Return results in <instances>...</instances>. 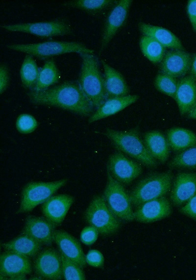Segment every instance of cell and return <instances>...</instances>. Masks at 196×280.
I'll use <instances>...</instances> for the list:
<instances>
[{
    "label": "cell",
    "instance_id": "e0dca14e",
    "mask_svg": "<svg viewBox=\"0 0 196 280\" xmlns=\"http://www.w3.org/2000/svg\"><path fill=\"white\" fill-rule=\"evenodd\" d=\"M53 241L57 246L59 252L79 265L82 268L85 267V255L79 241L63 230H54Z\"/></svg>",
    "mask_w": 196,
    "mask_h": 280
},
{
    "label": "cell",
    "instance_id": "f1b7e54d",
    "mask_svg": "<svg viewBox=\"0 0 196 280\" xmlns=\"http://www.w3.org/2000/svg\"><path fill=\"white\" fill-rule=\"evenodd\" d=\"M39 71L32 56L26 54L20 69V77L23 85L26 88H33L37 82Z\"/></svg>",
    "mask_w": 196,
    "mask_h": 280
},
{
    "label": "cell",
    "instance_id": "ba28073f",
    "mask_svg": "<svg viewBox=\"0 0 196 280\" xmlns=\"http://www.w3.org/2000/svg\"><path fill=\"white\" fill-rule=\"evenodd\" d=\"M107 181L104 196L111 211L120 220L131 222L134 220L131 203L123 185L116 181L107 170Z\"/></svg>",
    "mask_w": 196,
    "mask_h": 280
},
{
    "label": "cell",
    "instance_id": "44dd1931",
    "mask_svg": "<svg viewBox=\"0 0 196 280\" xmlns=\"http://www.w3.org/2000/svg\"><path fill=\"white\" fill-rule=\"evenodd\" d=\"M138 98L137 95L108 98L90 116L89 122L92 123L116 114L135 102Z\"/></svg>",
    "mask_w": 196,
    "mask_h": 280
},
{
    "label": "cell",
    "instance_id": "d590c367",
    "mask_svg": "<svg viewBox=\"0 0 196 280\" xmlns=\"http://www.w3.org/2000/svg\"><path fill=\"white\" fill-rule=\"evenodd\" d=\"M86 263L92 267H101L104 263L102 254L98 250H91L85 256Z\"/></svg>",
    "mask_w": 196,
    "mask_h": 280
},
{
    "label": "cell",
    "instance_id": "603a6c76",
    "mask_svg": "<svg viewBox=\"0 0 196 280\" xmlns=\"http://www.w3.org/2000/svg\"><path fill=\"white\" fill-rule=\"evenodd\" d=\"M104 68V80L107 93V99L127 96L129 88L122 75L101 60Z\"/></svg>",
    "mask_w": 196,
    "mask_h": 280
},
{
    "label": "cell",
    "instance_id": "484cf974",
    "mask_svg": "<svg viewBox=\"0 0 196 280\" xmlns=\"http://www.w3.org/2000/svg\"><path fill=\"white\" fill-rule=\"evenodd\" d=\"M167 140L175 152L179 153L196 145V135L191 131L180 127H174L167 131Z\"/></svg>",
    "mask_w": 196,
    "mask_h": 280
},
{
    "label": "cell",
    "instance_id": "60d3db41",
    "mask_svg": "<svg viewBox=\"0 0 196 280\" xmlns=\"http://www.w3.org/2000/svg\"><path fill=\"white\" fill-rule=\"evenodd\" d=\"M187 117L190 119H196V103L192 110L187 113Z\"/></svg>",
    "mask_w": 196,
    "mask_h": 280
},
{
    "label": "cell",
    "instance_id": "ab89813d",
    "mask_svg": "<svg viewBox=\"0 0 196 280\" xmlns=\"http://www.w3.org/2000/svg\"><path fill=\"white\" fill-rule=\"evenodd\" d=\"M191 76L196 80V53L192 57L191 66L190 70Z\"/></svg>",
    "mask_w": 196,
    "mask_h": 280
},
{
    "label": "cell",
    "instance_id": "74e56055",
    "mask_svg": "<svg viewBox=\"0 0 196 280\" xmlns=\"http://www.w3.org/2000/svg\"><path fill=\"white\" fill-rule=\"evenodd\" d=\"M9 82V73L7 66L3 64L0 66V93L2 94L7 88Z\"/></svg>",
    "mask_w": 196,
    "mask_h": 280
},
{
    "label": "cell",
    "instance_id": "9a60e30c",
    "mask_svg": "<svg viewBox=\"0 0 196 280\" xmlns=\"http://www.w3.org/2000/svg\"><path fill=\"white\" fill-rule=\"evenodd\" d=\"M192 57L190 53L184 50L169 51L160 63V71L175 78L184 77L190 72Z\"/></svg>",
    "mask_w": 196,
    "mask_h": 280
},
{
    "label": "cell",
    "instance_id": "4fadbf2b",
    "mask_svg": "<svg viewBox=\"0 0 196 280\" xmlns=\"http://www.w3.org/2000/svg\"><path fill=\"white\" fill-rule=\"evenodd\" d=\"M172 212L171 203L165 196L147 201L136 207L134 220L150 223L167 218Z\"/></svg>",
    "mask_w": 196,
    "mask_h": 280
},
{
    "label": "cell",
    "instance_id": "83f0119b",
    "mask_svg": "<svg viewBox=\"0 0 196 280\" xmlns=\"http://www.w3.org/2000/svg\"><path fill=\"white\" fill-rule=\"evenodd\" d=\"M140 46L143 55L154 63H160L165 54V47L153 38L143 35Z\"/></svg>",
    "mask_w": 196,
    "mask_h": 280
},
{
    "label": "cell",
    "instance_id": "30bf717a",
    "mask_svg": "<svg viewBox=\"0 0 196 280\" xmlns=\"http://www.w3.org/2000/svg\"><path fill=\"white\" fill-rule=\"evenodd\" d=\"M107 170L122 185L130 184L143 170L140 163L131 160L119 151L109 156Z\"/></svg>",
    "mask_w": 196,
    "mask_h": 280
},
{
    "label": "cell",
    "instance_id": "4316f807",
    "mask_svg": "<svg viewBox=\"0 0 196 280\" xmlns=\"http://www.w3.org/2000/svg\"><path fill=\"white\" fill-rule=\"evenodd\" d=\"M60 73L53 59L47 60L40 69L37 82L32 90L41 91L57 83Z\"/></svg>",
    "mask_w": 196,
    "mask_h": 280
},
{
    "label": "cell",
    "instance_id": "ac0fdd59",
    "mask_svg": "<svg viewBox=\"0 0 196 280\" xmlns=\"http://www.w3.org/2000/svg\"><path fill=\"white\" fill-rule=\"evenodd\" d=\"M196 194V173L180 172L173 183L170 199L173 205L179 206Z\"/></svg>",
    "mask_w": 196,
    "mask_h": 280
},
{
    "label": "cell",
    "instance_id": "9c48e42d",
    "mask_svg": "<svg viewBox=\"0 0 196 280\" xmlns=\"http://www.w3.org/2000/svg\"><path fill=\"white\" fill-rule=\"evenodd\" d=\"M1 27L7 31L24 32L42 38L62 36L72 32L70 25L64 19L6 25Z\"/></svg>",
    "mask_w": 196,
    "mask_h": 280
},
{
    "label": "cell",
    "instance_id": "4dcf8cb0",
    "mask_svg": "<svg viewBox=\"0 0 196 280\" xmlns=\"http://www.w3.org/2000/svg\"><path fill=\"white\" fill-rule=\"evenodd\" d=\"M114 1L112 0H76L67 2L65 5L95 14L111 5Z\"/></svg>",
    "mask_w": 196,
    "mask_h": 280
},
{
    "label": "cell",
    "instance_id": "2e32d148",
    "mask_svg": "<svg viewBox=\"0 0 196 280\" xmlns=\"http://www.w3.org/2000/svg\"><path fill=\"white\" fill-rule=\"evenodd\" d=\"M74 200V197L69 195L52 196L42 204V213L56 227L62 224Z\"/></svg>",
    "mask_w": 196,
    "mask_h": 280
},
{
    "label": "cell",
    "instance_id": "d6986e66",
    "mask_svg": "<svg viewBox=\"0 0 196 280\" xmlns=\"http://www.w3.org/2000/svg\"><path fill=\"white\" fill-rule=\"evenodd\" d=\"M55 227L46 218L28 216L26 217L22 234H27L42 245L52 244Z\"/></svg>",
    "mask_w": 196,
    "mask_h": 280
},
{
    "label": "cell",
    "instance_id": "8d00e7d4",
    "mask_svg": "<svg viewBox=\"0 0 196 280\" xmlns=\"http://www.w3.org/2000/svg\"><path fill=\"white\" fill-rule=\"evenodd\" d=\"M179 211L185 215L196 220V194L180 209Z\"/></svg>",
    "mask_w": 196,
    "mask_h": 280
},
{
    "label": "cell",
    "instance_id": "8992f818",
    "mask_svg": "<svg viewBox=\"0 0 196 280\" xmlns=\"http://www.w3.org/2000/svg\"><path fill=\"white\" fill-rule=\"evenodd\" d=\"M84 219L104 236L114 234L121 226L120 220L109 209L103 195L94 196L85 211Z\"/></svg>",
    "mask_w": 196,
    "mask_h": 280
},
{
    "label": "cell",
    "instance_id": "7402d4cb",
    "mask_svg": "<svg viewBox=\"0 0 196 280\" xmlns=\"http://www.w3.org/2000/svg\"><path fill=\"white\" fill-rule=\"evenodd\" d=\"M138 28L144 35L153 38L165 48L184 50L183 46L179 38L165 28L143 22L138 24Z\"/></svg>",
    "mask_w": 196,
    "mask_h": 280
},
{
    "label": "cell",
    "instance_id": "8fae6325",
    "mask_svg": "<svg viewBox=\"0 0 196 280\" xmlns=\"http://www.w3.org/2000/svg\"><path fill=\"white\" fill-rule=\"evenodd\" d=\"M32 272L31 261L27 256L6 250L0 256V279L22 280Z\"/></svg>",
    "mask_w": 196,
    "mask_h": 280
},
{
    "label": "cell",
    "instance_id": "cb8c5ba5",
    "mask_svg": "<svg viewBox=\"0 0 196 280\" xmlns=\"http://www.w3.org/2000/svg\"><path fill=\"white\" fill-rule=\"evenodd\" d=\"M144 143L150 155L161 163H165L170 153V146L164 135L158 131L145 133Z\"/></svg>",
    "mask_w": 196,
    "mask_h": 280
},
{
    "label": "cell",
    "instance_id": "e575fe53",
    "mask_svg": "<svg viewBox=\"0 0 196 280\" xmlns=\"http://www.w3.org/2000/svg\"><path fill=\"white\" fill-rule=\"evenodd\" d=\"M98 234L96 228L89 225L82 229L80 234L81 241L86 245H91L97 240Z\"/></svg>",
    "mask_w": 196,
    "mask_h": 280
},
{
    "label": "cell",
    "instance_id": "7c38bea8",
    "mask_svg": "<svg viewBox=\"0 0 196 280\" xmlns=\"http://www.w3.org/2000/svg\"><path fill=\"white\" fill-rule=\"evenodd\" d=\"M34 268L42 279L59 280L63 278L59 252L53 248H45L37 254Z\"/></svg>",
    "mask_w": 196,
    "mask_h": 280
},
{
    "label": "cell",
    "instance_id": "836d02e7",
    "mask_svg": "<svg viewBox=\"0 0 196 280\" xmlns=\"http://www.w3.org/2000/svg\"><path fill=\"white\" fill-rule=\"evenodd\" d=\"M37 125L38 123L36 119L32 115L26 113L20 115L16 123L17 130L23 134L32 132L36 129Z\"/></svg>",
    "mask_w": 196,
    "mask_h": 280
},
{
    "label": "cell",
    "instance_id": "5b68a950",
    "mask_svg": "<svg viewBox=\"0 0 196 280\" xmlns=\"http://www.w3.org/2000/svg\"><path fill=\"white\" fill-rule=\"evenodd\" d=\"M10 50L21 52L36 56L40 59L48 58L53 56L71 53L93 54L94 50L81 43L50 40L26 44L7 45Z\"/></svg>",
    "mask_w": 196,
    "mask_h": 280
},
{
    "label": "cell",
    "instance_id": "52a82bcc",
    "mask_svg": "<svg viewBox=\"0 0 196 280\" xmlns=\"http://www.w3.org/2000/svg\"><path fill=\"white\" fill-rule=\"evenodd\" d=\"M67 182V179L49 182H32L23 188L19 209L16 213L32 211L40 204L43 203Z\"/></svg>",
    "mask_w": 196,
    "mask_h": 280
},
{
    "label": "cell",
    "instance_id": "ffe728a7",
    "mask_svg": "<svg viewBox=\"0 0 196 280\" xmlns=\"http://www.w3.org/2000/svg\"><path fill=\"white\" fill-rule=\"evenodd\" d=\"M174 100L180 114L187 115L196 103V80L191 75L181 78L177 82Z\"/></svg>",
    "mask_w": 196,
    "mask_h": 280
},
{
    "label": "cell",
    "instance_id": "7a4b0ae2",
    "mask_svg": "<svg viewBox=\"0 0 196 280\" xmlns=\"http://www.w3.org/2000/svg\"><path fill=\"white\" fill-rule=\"evenodd\" d=\"M82 58L78 83L83 92L96 108L107 99L104 77L101 74L98 60L93 54L81 53Z\"/></svg>",
    "mask_w": 196,
    "mask_h": 280
},
{
    "label": "cell",
    "instance_id": "d6a6232c",
    "mask_svg": "<svg viewBox=\"0 0 196 280\" xmlns=\"http://www.w3.org/2000/svg\"><path fill=\"white\" fill-rule=\"evenodd\" d=\"M63 278L65 280H84L85 276L82 269L76 263L71 260L59 252Z\"/></svg>",
    "mask_w": 196,
    "mask_h": 280
},
{
    "label": "cell",
    "instance_id": "d4e9b609",
    "mask_svg": "<svg viewBox=\"0 0 196 280\" xmlns=\"http://www.w3.org/2000/svg\"><path fill=\"white\" fill-rule=\"evenodd\" d=\"M1 246L5 250L34 257L39 253L42 244L32 237L22 234L9 242L1 243Z\"/></svg>",
    "mask_w": 196,
    "mask_h": 280
},
{
    "label": "cell",
    "instance_id": "277c9868",
    "mask_svg": "<svg viewBox=\"0 0 196 280\" xmlns=\"http://www.w3.org/2000/svg\"><path fill=\"white\" fill-rule=\"evenodd\" d=\"M171 170L152 173L140 180L129 195L131 203L137 207L151 199L165 196L172 184Z\"/></svg>",
    "mask_w": 196,
    "mask_h": 280
},
{
    "label": "cell",
    "instance_id": "1f68e13d",
    "mask_svg": "<svg viewBox=\"0 0 196 280\" xmlns=\"http://www.w3.org/2000/svg\"><path fill=\"white\" fill-rule=\"evenodd\" d=\"M177 82L175 78L160 71L155 78L154 84L159 91L175 99Z\"/></svg>",
    "mask_w": 196,
    "mask_h": 280
},
{
    "label": "cell",
    "instance_id": "6da1fadb",
    "mask_svg": "<svg viewBox=\"0 0 196 280\" xmlns=\"http://www.w3.org/2000/svg\"><path fill=\"white\" fill-rule=\"evenodd\" d=\"M28 95L35 104L58 107L81 116L90 115L94 107L75 81H66L41 91L31 90Z\"/></svg>",
    "mask_w": 196,
    "mask_h": 280
},
{
    "label": "cell",
    "instance_id": "f35d334b",
    "mask_svg": "<svg viewBox=\"0 0 196 280\" xmlns=\"http://www.w3.org/2000/svg\"><path fill=\"white\" fill-rule=\"evenodd\" d=\"M187 12L192 28L196 32V0L188 1Z\"/></svg>",
    "mask_w": 196,
    "mask_h": 280
},
{
    "label": "cell",
    "instance_id": "5bb4252c",
    "mask_svg": "<svg viewBox=\"0 0 196 280\" xmlns=\"http://www.w3.org/2000/svg\"><path fill=\"white\" fill-rule=\"evenodd\" d=\"M132 0H121L116 3L107 17L101 40L100 50L108 45L126 20Z\"/></svg>",
    "mask_w": 196,
    "mask_h": 280
},
{
    "label": "cell",
    "instance_id": "f546056e",
    "mask_svg": "<svg viewBox=\"0 0 196 280\" xmlns=\"http://www.w3.org/2000/svg\"><path fill=\"white\" fill-rule=\"evenodd\" d=\"M168 165L171 168L196 169V145L177 154Z\"/></svg>",
    "mask_w": 196,
    "mask_h": 280
},
{
    "label": "cell",
    "instance_id": "3957f363",
    "mask_svg": "<svg viewBox=\"0 0 196 280\" xmlns=\"http://www.w3.org/2000/svg\"><path fill=\"white\" fill-rule=\"evenodd\" d=\"M104 134L119 151L129 156L149 168L157 166V162L149 153L141 139L137 128L127 131L106 129Z\"/></svg>",
    "mask_w": 196,
    "mask_h": 280
}]
</instances>
